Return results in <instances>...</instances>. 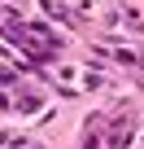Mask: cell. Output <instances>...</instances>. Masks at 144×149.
Masks as SVG:
<instances>
[{
  "mask_svg": "<svg viewBox=\"0 0 144 149\" xmlns=\"http://www.w3.org/2000/svg\"><path fill=\"white\" fill-rule=\"evenodd\" d=\"M5 40L13 44V48H22L31 61H52L57 53H61V31H52V26H44V22H18V26H9L5 31Z\"/></svg>",
  "mask_w": 144,
  "mask_h": 149,
  "instance_id": "cell-1",
  "label": "cell"
},
{
  "mask_svg": "<svg viewBox=\"0 0 144 149\" xmlns=\"http://www.w3.org/2000/svg\"><path fill=\"white\" fill-rule=\"evenodd\" d=\"M131 136H135V114H131V110H122V114H118V123H114V127H105V140H109L114 149H127V145H131Z\"/></svg>",
  "mask_w": 144,
  "mask_h": 149,
  "instance_id": "cell-2",
  "label": "cell"
},
{
  "mask_svg": "<svg viewBox=\"0 0 144 149\" xmlns=\"http://www.w3.org/2000/svg\"><path fill=\"white\" fill-rule=\"evenodd\" d=\"M105 127H109V123L92 114V118H88V140H83V149H101V145H105Z\"/></svg>",
  "mask_w": 144,
  "mask_h": 149,
  "instance_id": "cell-3",
  "label": "cell"
},
{
  "mask_svg": "<svg viewBox=\"0 0 144 149\" xmlns=\"http://www.w3.org/2000/svg\"><path fill=\"white\" fill-rule=\"evenodd\" d=\"M44 9H48V13H52V18H61V22H65V26H74V13H70V9H65V5H57V0H44Z\"/></svg>",
  "mask_w": 144,
  "mask_h": 149,
  "instance_id": "cell-4",
  "label": "cell"
},
{
  "mask_svg": "<svg viewBox=\"0 0 144 149\" xmlns=\"http://www.w3.org/2000/svg\"><path fill=\"white\" fill-rule=\"evenodd\" d=\"M18 22H22V13H18V9H5V5H0V26L9 31V26H18Z\"/></svg>",
  "mask_w": 144,
  "mask_h": 149,
  "instance_id": "cell-5",
  "label": "cell"
},
{
  "mask_svg": "<svg viewBox=\"0 0 144 149\" xmlns=\"http://www.w3.org/2000/svg\"><path fill=\"white\" fill-rule=\"evenodd\" d=\"M9 5H18V0H9Z\"/></svg>",
  "mask_w": 144,
  "mask_h": 149,
  "instance_id": "cell-6",
  "label": "cell"
}]
</instances>
